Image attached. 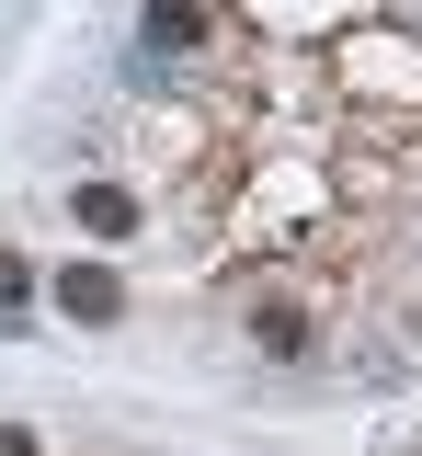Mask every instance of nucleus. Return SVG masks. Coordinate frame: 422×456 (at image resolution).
Here are the masks:
<instances>
[{"label": "nucleus", "instance_id": "obj_5", "mask_svg": "<svg viewBox=\"0 0 422 456\" xmlns=\"http://www.w3.org/2000/svg\"><path fill=\"white\" fill-rule=\"evenodd\" d=\"M0 331H35V263L0 251Z\"/></svg>", "mask_w": 422, "mask_h": 456}, {"label": "nucleus", "instance_id": "obj_4", "mask_svg": "<svg viewBox=\"0 0 422 456\" xmlns=\"http://www.w3.org/2000/svg\"><path fill=\"white\" fill-rule=\"evenodd\" d=\"M137 46L149 57H194L206 46V12H194V0H149V12H137Z\"/></svg>", "mask_w": 422, "mask_h": 456}, {"label": "nucleus", "instance_id": "obj_7", "mask_svg": "<svg viewBox=\"0 0 422 456\" xmlns=\"http://www.w3.org/2000/svg\"><path fill=\"white\" fill-rule=\"evenodd\" d=\"M411 456H422V445H411Z\"/></svg>", "mask_w": 422, "mask_h": 456}, {"label": "nucleus", "instance_id": "obj_1", "mask_svg": "<svg viewBox=\"0 0 422 456\" xmlns=\"http://www.w3.org/2000/svg\"><path fill=\"white\" fill-rule=\"evenodd\" d=\"M35 297H58L80 331H115V320H126V274H115V263H58Z\"/></svg>", "mask_w": 422, "mask_h": 456}, {"label": "nucleus", "instance_id": "obj_2", "mask_svg": "<svg viewBox=\"0 0 422 456\" xmlns=\"http://www.w3.org/2000/svg\"><path fill=\"white\" fill-rule=\"evenodd\" d=\"M69 228H92V240L115 251V240H137V228H149V206H137L126 183H80V194H69Z\"/></svg>", "mask_w": 422, "mask_h": 456}, {"label": "nucleus", "instance_id": "obj_3", "mask_svg": "<svg viewBox=\"0 0 422 456\" xmlns=\"http://www.w3.org/2000/svg\"><path fill=\"white\" fill-rule=\"evenodd\" d=\"M251 354H274V365H308V354H320L297 297H263V308H251Z\"/></svg>", "mask_w": 422, "mask_h": 456}, {"label": "nucleus", "instance_id": "obj_6", "mask_svg": "<svg viewBox=\"0 0 422 456\" xmlns=\"http://www.w3.org/2000/svg\"><path fill=\"white\" fill-rule=\"evenodd\" d=\"M0 456H46V445H35V434H23V422H0Z\"/></svg>", "mask_w": 422, "mask_h": 456}]
</instances>
